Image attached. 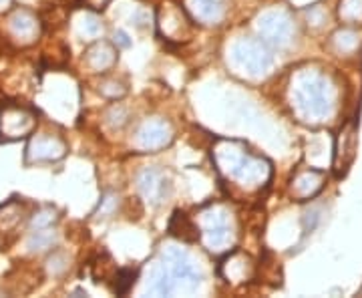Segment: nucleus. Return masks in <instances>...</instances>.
Listing matches in <instances>:
<instances>
[{
	"instance_id": "obj_1",
	"label": "nucleus",
	"mask_w": 362,
	"mask_h": 298,
	"mask_svg": "<svg viewBox=\"0 0 362 298\" xmlns=\"http://www.w3.org/2000/svg\"><path fill=\"white\" fill-rule=\"evenodd\" d=\"M214 164L223 180L246 194H256L272 178V164L262 156L247 151L244 143L220 139L214 149Z\"/></svg>"
},
{
	"instance_id": "obj_2",
	"label": "nucleus",
	"mask_w": 362,
	"mask_h": 298,
	"mask_svg": "<svg viewBox=\"0 0 362 298\" xmlns=\"http://www.w3.org/2000/svg\"><path fill=\"white\" fill-rule=\"evenodd\" d=\"M292 105L300 119L320 123L334 109V87L318 71H302L292 83Z\"/></svg>"
},
{
	"instance_id": "obj_3",
	"label": "nucleus",
	"mask_w": 362,
	"mask_h": 298,
	"mask_svg": "<svg viewBox=\"0 0 362 298\" xmlns=\"http://www.w3.org/2000/svg\"><path fill=\"white\" fill-rule=\"evenodd\" d=\"M199 226V232H202V242L204 246L214 252V254H221V252H228L232 250L233 234L232 224H230V216L226 214L223 207H211L209 212L204 214L202 224Z\"/></svg>"
},
{
	"instance_id": "obj_4",
	"label": "nucleus",
	"mask_w": 362,
	"mask_h": 298,
	"mask_svg": "<svg viewBox=\"0 0 362 298\" xmlns=\"http://www.w3.org/2000/svg\"><path fill=\"white\" fill-rule=\"evenodd\" d=\"M232 59L240 69L250 75H264L272 67V52L268 45L259 39H240L233 42Z\"/></svg>"
},
{
	"instance_id": "obj_5",
	"label": "nucleus",
	"mask_w": 362,
	"mask_h": 298,
	"mask_svg": "<svg viewBox=\"0 0 362 298\" xmlns=\"http://www.w3.org/2000/svg\"><path fill=\"white\" fill-rule=\"evenodd\" d=\"M37 127V115L21 105L8 103L0 109V139L16 142L21 137L33 135Z\"/></svg>"
},
{
	"instance_id": "obj_6",
	"label": "nucleus",
	"mask_w": 362,
	"mask_h": 298,
	"mask_svg": "<svg viewBox=\"0 0 362 298\" xmlns=\"http://www.w3.org/2000/svg\"><path fill=\"white\" fill-rule=\"evenodd\" d=\"M258 33L268 47L284 49L292 42L294 23L282 11H268L258 18Z\"/></svg>"
},
{
	"instance_id": "obj_7",
	"label": "nucleus",
	"mask_w": 362,
	"mask_h": 298,
	"mask_svg": "<svg viewBox=\"0 0 362 298\" xmlns=\"http://www.w3.org/2000/svg\"><path fill=\"white\" fill-rule=\"evenodd\" d=\"M163 262L168 266L169 274L175 290H194L202 282V274L197 273L192 258L187 256V252H183L180 248H169L163 254Z\"/></svg>"
},
{
	"instance_id": "obj_8",
	"label": "nucleus",
	"mask_w": 362,
	"mask_h": 298,
	"mask_svg": "<svg viewBox=\"0 0 362 298\" xmlns=\"http://www.w3.org/2000/svg\"><path fill=\"white\" fill-rule=\"evenodd\" d=\"M66 154V142L61 135L35 133L26 145V164H52L63 159Z\"/></svg>"
},
{
	"instance_id": "obj_9",
	"label": "nucleus",
	"mask_w": 362,
	"mask_h": 298,
	"mask_svg": "<svg viewBox=\"0 0 362 298\" xmlns=\"http://www.w3.org/2000/svg\"><path fill=\"white\" fill-rule=\"evenodd\" d=\"M173 142V130L163 119H147L135 133V145L141 151H159Z\"/></svg>"
},
{
	"instance_id": "obj_10",
	"label": "nucleus",
	"mask_w": 362,
	"mask_h": 298,
	"mask_svg": "<svg viewBox=\"0 0 362 298\" xmlns=\"http://www.w3.org/2000/svg\"><path fill=\"white\" fill-rule=\"evenodd\" d=\"M163 6L165 8H161L157 16V26L161 35L168 40H183L181 37H187L192 33V18L175 4H163Z\"/></svg>"
},
{
	"instance_id": "obj_11",
	"label": "nucleus",
	"mask_w": 362,
	"mask_h": 298,
	"mask_svg": "<svg viewBox=\"0 0 362 298\" xmlns=\"http://www.w3.org/2000/svg\"><path fill=\"white\" fill-rule=\"evenodd\" d=\"M8 33L18 45H33L40 37V21L28 8H16L8 16Z\"/></svg>"
},
{
	"instance_id": "obj_12",
	"label": "nucleus",
	"mask_w": 362,
	"mask_h": 298,
	"mask_svg": "<svg viewBox=\"0 0 362 298\" xmlns=\"http://www.w3.org/2000/svg\"><path fill=\"white\" fill-rule=\"evenodd\" d=\"M117 63V47L107 40H97L85 52V65L89 67L90 73H107Z\"/></svg>"
},
{
	"instance_id": "obj_13",
	"label": "nucleus",
	"mask_w": 362,
	"mask_h": 298,
	"mask_svg": "<svg viewBox=\"0 0 362 298\" xmlns=\"http://www.w3.org/2000/svg\"><path fill=\"white\" fill-rule=\"evenodd\" d=\"M137 185H139V192L141 195L149 202V204H159L165 194H168V180H165V176L159 171V169H143L141 173H139V178H137Z\"/></svg>"
},
{
	"instance_id": "obj_14",
	"label": "nucleus",
	"mask_w": 362,
	"mask_h": 298,
	"mask_svg": "<svg viewBox=\"0 0 362 298\" xmlns=\"http://www.w3.org/2000/svg\"><path fill=\"white\" fill-rule=\"evenodd\" d=\"M254 273V264L252 258L233 250L232 254H228V258L221 262L220 274L232 285H240V282H246L247 278Z\"/></svg>"
},
{
	"instance_id": "obj_15",
	"label": "nucleus",
	"mask_w": 362,
	"mask_h": 298,
	"mask_svg": "<svg viewBox=\"0 0 362 298\" xmlns=\"http://www.w3.org/2000/svg\"><path fill=\"white\" fill-rule=\"evenodd\" d=\"M189 11L194 14V21L207 26L221 25L228 13L226 0H189Z\"/></svg>"
},
{
	"instance_id": "obj_16",
	"label": "nucleus",
	"mask_w": 362,
	"mask_h": 298,
	"mask_svg": "<svg viewBox=\"0 0 362 298\" xmlns=\"http://www.w3.org/2000/svg\"><path fill=\"white\" fill-rule=\"evenodd\" d=\"M354 149H356V130H354V123L350 121L349 125L340 131V135H338L337 154H334V168H337L338 176L344 173L350 164H352Z\"/></svg>"
},
{
	"instance_id": "obj_17",
	"label": "nucleus",
	"mask_w": 362,
	"mask_h": 298,
	"mask_svg": "<svg viewBox=\"0 0 362 298\" xmlns=\"http://www.w3.org/2000/svg\"><path fill=\"white\" fill-rule=\"evenodd\" d=\"M324 173L318 169H304L292 180V194L296 195L300 202L310 200L322 190Z\"/></svg>"
},
{
	"instance_id": "obj_18",
	"label": "nucleus",
	"mask_w": 362,
	"mask_h": 298,
	"mask_svg": "<svg viewBox=\"0 0 362 298\" xmlns=\"http://www.w3.org/2000/svg\"><path fill=\"white\" fill-rule=\"evenodd\" d=\"M169 234L181 242H199V238H202L197 222L185 216L183 212H175L173 218L169 220Z\"/></svg>"
},
{
	"instance_id": "obj_19",
	"label": "nucleus",
	"mask_w": 362,
	"mask_h": 298,
	"mask_svg": "<svg viewBox=\"0 0 362 298\" xmlns=\"http://www.w3.org/2000/svg\"><path fill=\"white\" fill-rule=\"evenodd\" d=\"M149 290L153 294H159V297H169V294L175 292V286H173V280H171V274H169L165 262H159L153 268Z\"/></svg>"
},
{
	"instance_id": "obj_20",
	"label": "nucleus",
	"mask_w": 362,
	"mask_h": 298,
	"mask_svg": "<svg viewBox=\"0 0 362 298\" xmlns=\"http://www.w3.org/2000/svg\"><path fill=\"white\" fill-rule=\"evenodd\" d=\"M57 242V232L51 228H42V230H35L28 238V250L30 252H42L49 250L52 244Z\"/></svg>"
},
{
	"instance_id": "obj_21",
	"label": "nucleus",
	"mask_w": 362,
	"mask_h": 298,
	"mask_svg": "<svg viewBox=\"0 0 362 298\" xmlns=\"http://www.w3.org/2000/svg\"><path fill=\"white\" fill-rule=\"evenodd\" d=\"M21 204L18 202H8L0 207V230H11L21 222Z\"/></svg>"
},
{
	"instance_id": "obj_22",
	"label": "nucleus",
	"mask_w": 362,
	"mask_h": 298,
	"mask_svg": "<svg viewBox=\"0 0 362 298\" xmlns=\"http://www.w3.org/2000/svg\"><path fill=\"white\" fill-rule=\"evenodd\" d=\"M135 280H137V270H131V268H121V270H117L115 285H113L115 294H119V297L127 294L131 288H133V285H135Z\"/></svg>"
},
{
	"instance_id": "obj_23",
	"label": "nucleus",
	"mask_w": 362,
	"mask_h": 298,
	"mask_svg": "<svg viewBox=\"0 0 362 298\" xmlns=\"http://www.w3.org/2000/svg\"><path fill=\"white\" fill-rule=\"evenodd\" d=\"M338 13L346 23L362 21V0H340Z\"/></svg>"
},
{
	"instance_id": "obj_24",
	"label": "nucleus",
	"mask_w": 362,
	"mask_h": 298,
	"mask_svg": "<svg viewBox=\"0 0 362 298\" xmlns=\"http://www.w3.org/2000/svg\"><path fill=\"white\" fill-rule=\"evenodd\" d=\"M334 45L340 52H352L358 47V35L350 28H344L334 35Z\"/></svg>"
},
{
	"instance_id": "obj_25",
	"label": "nucleus",
	"mask_w": 362,
	"mask_h": 298,
	"mask_svg": "<svg viewBox=\"0 0 362 298\" xmlns=\"http://www.w3.org/2000/svg\"><path fill=\"white\" fill-rule=\"evenodd\" d=\"M81 35L87 39H97L99 35H103V23L95 14H87L81 21Z\"/></svg>"
},
{
	"instance_id": "obj_26",
	"label": "nucleus",
	"mask_w": 362,
	"mask_h": 298,
	"mask_svg": "<svg viewBox=\"0 0 362 298\" xmlns=\"http://www.w3.org/2000/svg\"><path fill=\"white\" fill-rule=\"evenodd\" d=\"M54 222H57V212L51 207H42L33 216L30 226H33V230H42V228H51Z\"/></svg>"
},
{
	"instance_id": "obj_27",
	"label": "nucleus",
	"mask_w": 362,
	"mask_h": 298,
	"mask_svg": "<svg viewBox=\"0 0 362 298\" xmlns=\"http://www.w3.org/2000/svg\"><path fill=\"white\" fill-rule=\"evenodd\" d=\"M119 206V195L113 194V192H107L101 197V204H99V210H97V216L99 218H107L115 212V207Z\"/></svg>"
},
{
	"instance_id": "obj_28",
	"label": "nucleus",
	"mask_w": 362,
	"mask_h": 298,
	"mask_svg": "<svg viewBox=\"0 0 362 298\" xmlns=\"http://www.w3.org/2000/svg\"><path fill=\"white\" fill-rule=\"evenodd\" d=\"M107 119L117 125V127H121L123 123H127V111L121 107V105H113L111 109H109V113H107Z\"/></svg>"
},
{
	"instance_id": "obj_29",
	"label": "nucleus",
	"mask_w": 362,
	"mask_h": 298,
	"mask_svg": "<svg viewBox=\"0 0 362 298\" xmlns=\"http://www.w3.org/2000/svg\"><path fill=\"white\" fill-rule=\"evenodd\" d=\"M61 258H63V254L57 252V254H52L51 260H49V268L52 270V274H61L66 268V264H61Z\"/></svg>"
},
{
	"instance_id": "obj_30",
	"label": "nucleus",
	"mask_w": 362,
	"mask_h": 298,
	"mask_svg": "<svg viewBox=\"0 0 362 298\" xmlns=\"http://www.w3.org/2000/svg\"><path fill=\"white\" fill-rule=\"evenodd\" d=\"M113 0H83V4L90 11H105Z\"/></svg>"
},
{
	"instance_id": "obj_31",
	"label": "nucleus",
	"mask_w": 362,
	"mask_h": 298,
	"mask_svg": "<svg viewBox=\"0 0 362 298\" xmlns=\"http://www.w3.org/2000/svg\"><path fill=\"white\" fill-rule=\"evenodd\" d=\"M113 45H115L117 49H129L131 47V40L129 37L123 33V30H117L115 33V40H113Z\"/></svg>"
},
{
	"instance_id": "obj_32",
	"label": "nucleus",
	"mask_w": 362,
	"mask_h": 298,
	"mask_svg": "<svg viewBox=\"0 0 362 298\" xmlns=\"http://www.w3.org/2000/svg\"><path fill=\"white\" fill-rule=\"evenodd\" d=\"M316 11H318V6H314V8H310L308 11V21H312V25H322L324 21H326V13H324L322 8H320V14H316Z\"/></svg>"
},
{
	"instance_id": "obj_33",
	"label": "nucleus",
	"mask_w": 362,
	"mask_h": 298,
	"mask_svg": "<svg viewBox=\"0 0 362 298\" xmlns=\"http://www.w3.org/2000/svg\"><path fill=\"white\" fill-rule=\"evenodd\" d=\"M13 8V0H0V13H6Z\"/></svg>"
}]
</instances>
